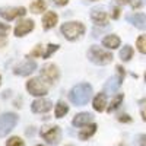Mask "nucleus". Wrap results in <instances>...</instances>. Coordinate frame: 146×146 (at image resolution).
Returning <instances> with one entry per match:
<instances>
[{"label": "nucleus", "instance_id": "423d86ee", "mask_svg": "<svg viewBox=\"0 0 146 146\" xmlns=\"http://www.w3.org/2000/svg\"><path fill=\"white\" fill-rule=\"evenodd\" d=\"M18 123V115L15 113H6L0 117V137H5L6 135L13 130Z\"/></svg>", "mask_w": 146, "mask_h": 146}, {"label": "nucleus", "instance_id": "c9c22d12", "mask_svg": "<svg viewBox=\"0 0 146 146\" xmlns=\"http://www.w3.org/2000/svg\"><path fill=\"white\" fill-rule=\"evenodd\" d=\"M117 146H126V145H123V143H120V145H117Z\"/></svg>", "mask_w": 146, "mask_h": 146}, {"label": "nucleus", "instance_id": "f8f14e48", "mask_svg": "<svg viewBox=\"0 0 146 146\" xmlns=\"http://www.w3.org/2000/svg\"><path fill=\"white\" fill-rule=\"evenodd\" d=\"M34 29V21L32 19H22L21 22L16 23L15 28V35L16 36H23L28 32H31Z\"/></svg>", "mask_w": 146, "mask_h": 146}, {"label": "nucleus", "instance_id": "0eeeda50", "mask_svg": "<svg viewBox=\"0 0 146 146\" xmlns=\"http://www.w3.org/2000/svg\"><path fill=\"white\" fill-rule=\"evenodd\" d=\"M60 76L58 73V69L56 64H45L42 69H41V78L48 83V85H53Z\"/></svg>", "mask_w": 146, "mask_h": 146}, {"label": "nucleus", "instance_id": "39448f33", "mask_svg": "<svg viewBox=\"0 0 146 146\" xmlns=\"http://www.w3.org/2000/svg\"><path fill=\"white\" fill-rule=\"evenodd\" d=\"M40 135L47 143L57 145L62 139V130L58 126H44L40 130Z\"/></svg>", "mask_w": 146, "mask_h": 146}, {"label": "nucleus", "instance_id": "7ed1b4c3", "mask_svg": "<svg viewBox=\"0 0 146 146\" xmlns=\"http://www.w3.org/2000/svg\"><path fill=\"white\" fill-rule=\"evenodd\" d=\"M88 57H89V60L92 63L100 64V66H105V64H110L113 62V54L102 50V48H100V47H96V45L89 48Z\"/></svg>", "mask_w": 146, "mask_h": 146}, {"label": "nucleus", "instance_id": "473e14b6", "mask_svg": "<svg viewBox=\"0 0 146 146\" xmlns=\"http://www.w3.org/2000/svg\"><path fill=\"white\" fill-rule=\"evenodd\" d=\"M139 139H140V140H139L140 146H146V135H142V136H140Z\"/></svg>", "mask_w": 146, "mask_h": 146}, {"label": "nucleus", "instance_id": "72a5a7b5", "mask_svg": "<svg viewBox=\"0 0 146 146\" xmlns=\"http://www.w3.org/2000/svg\"><path fill=\"white\" fill-rule=\"evenodd\" d=\"M118 16H120V9L115 7V9H114V13H113V19H117Z\"/></svg>", "mask_w": 146, "mask_h": 146}, {"label": "nucleus", "instance_id": "2f4dec72", "mask_svg": "<svg viewBox=\"0 0 146 146\" xmlns=\"http://www.w3.org/2000/svg\"><path fill=\"white\" fill-rule=\"evenodd\" d=\"M53 2H54L57 6H64V5L69 3V0H53Z\"/></svg>", "mask_w": 146, "mask_h": 146}, {"label": "nucleus", "instance_id": "f03ea898", "mask_svg": "<svg viewBox=\"0 0 146 146\" xmlns=\"http://www.w3.org/2000/svg\"><path fill=\"white\" fill-rule=\"evenodd\" d=\"M62 34L69 41H75L85 34V27L80 22H66L62 25Z\"/></svg>", "mask_w": 146, "mask_h": 146}, {"label": "nucleus", "instance_id": "dca6fc26", "mask_svg": "<svg viewBox=\"0 0 146 146\" xmlns=\"http://www.w3.org/2000/svg\"><path fill=\"white\" fill-rule=\"evenodd\" d=\"M91 18L92 21L96 23V25H105L107 21H108V15L102 10H98V9H94L92 13H91Z\"/></svg>", "mask_w": 146, "mask_h": 146}, {"label": "nucleus", "instance_id": "a211bd4d", "mask_svg": "<svg viewBox=\"0 0 146 146\" xmlns=\"http://www.w3.org/2000/svg\"><path fill=\"white\" fill-rule=\"evenodd\" d=\"M102 45L110 48V50H115V48L120 47V38L117 35H107L102 40Z\"/></svg>", "mask_w": 146, "mask_h": 146}, {"label": "nucleus", "instance_id": "5701e85b", "mask_svg": "<svg viewBox=\"0 0 146 146\" xmlns=\"http://www.w3.org/2000/svg\"><path fill=\"white\" fill-rule=\"evenodd\" d=\"M120 57H121V60H123V62H129V60L133 57V48H131L130 45L123 47V50L120 51Z\"/></svg>", "mask_w": 146, "mask_h": 146}, {"label": "nucleus", "instance_id": "f257e3e1", "mask_svg": "<svg viewBox=\"0 0 146 146\" xmlns=\"http://www.w3.org/2000/svg\"><path fill=\"white\" fill-rule=\"evenodd\" d=\"M92 96V86L89 83H79L69 94V100L78 107L86 105Z\"/></svg>", "mask_w": 146, "mask_h": 146}, {"label": "nucleus", "instance_id": "a878e982", "mask_svg": "<svg viewBox=\"0 0 146 146\" xmlns=\"http://www.w3.org/2000/svg\"><path fill=\"white\" fill-rule=\"evenodd\" d=\"M57 50H58V45H57V44H50V45H47V51L44 53L42 57H44V58H48V57H50L54 51H57Z\"/></svg>", "mask_w": 146, "mask_h": 146}, {"label": "nucleus", "instance_id": "b1692460", "mask_svg": "<svg viewBox=\"0 0 146 146\" xmlns=\"http://www.w3.org/2000/svg\"><path fill=\"white\" fill-rule=\"evenodd\" d=\"M136 47H137V50L143 54H146V35H140L137 41H136Z\"/></svg>", "mask_w": 146, "mask_h": 146}, {"label": "nucleus", "instance_id": "2eb2a0df", "mask_svg": "<svg viewBox=\"0 0 146 146\" xmlns=\"http://www.w3.org/2000/svg\"><path fill=\"white\" fill-rule=\"evenodd\" d=\"M57 21H58L57 13H54V12H47V13L44 15V18H42V27H44V29L48 31V29L54 28Z\"/></svg>", "mask_w": 146, "mask_h": 146}, {"label": "nucleus", "instance_id": "aec40b11", "mask_svg": "<svg viewBox=\"0 0 146 146\" xmlns=\"http://www.w3.org/2000/svg\"><path fill=\"white\" fill-rule=\"evenodd\" d=\"M67 113H69V105H67L66 102L60 101V102L56 104V108H54V115H56V118H62V117H64Z\"/></svg>", "mask_w": 146, "mask_h": 146}, {"label": "nucleus", "instance_id": "9d476101", "mask_svg": "<svg viewBox=\"0 0 146 146\" xmlns=\"http://www.w3.org/2000/svg\"><path fill=\"white\" fill-rule=\"evenodd\" d=\"M51 108H53V102L48 101V100H44V98H38L31 104V110L34 113H38V114L48 113Z\"/></svg>", "mask_w": 146, "mask_h": 146}, {"label": "nucleus", "instance_id": "cd10ccee", "mask_svg": "<svg viewBox=\"0 0 146 146\" xmlns=\"http://www.w3.org/2000/svg\"><path fill=\"white\" fill-rule=\"evenodd\" d=\"M140 114H142V118L146 121V98L140 101Z\"/></svg>", "mask_w": 146, "mask_h": 146}, {"label": "nucleus", "instance_id": "58836bf2", "mask_svg": "<svg viewBox=\"0 0 146 146\" xmlns=\"http://www.w3.org/2000/svg\"><path fill=\"white\" fill-rule=\"evenodd\" d=\"M36 146H44V145H36Z\"/></svg>", "mask_w": 146, "mask_h": 146}, {"label": "nucleus", "instance_id": "4c0bfd02", "mask_svg": "<svg viewBox=\"0 0 146 146\" xmlns=\"http://www.w3.org/2000/svg\"><path fill=\"white\" fill-rule=\"evenodd\" d=\"M0 85H2V78H0Z\"/></svg>", "mask_w": 146, "mask_h": 146}, {"label": "nucleus", "instance_id": "412c9836", "mask_svg": "<svg viewBox=\"0 0 146 146\" xmlns=\"http://www.w3.org/2000/svg\"><path fill=\"white\" fill-rule=\"evenodd\" d=\"M47 9V3L45 0H34L31 5V12L32 13H41Z\"/></svg>", "mask_w": 146, "mask_h": 146}, {"label": "nucleus", "instance_id": "c85d7f7f", "mask_svg": "<svg viewBox=\"0 0 146 146\" xmlns=\"http://www.w3.org/2000/svg\"><path fill=\"white\" fill-rule=\"evenodd\" d=\"M9 29H10V27L7 23H0V34H7Z\"/></svg>", "mask_w": 146, "mask_h": 146}, {"label": "nucleus", "instance_id": "6e6552de", "mask_svg": "<svg viewBox=\"0 0 146 146\" xmlns=\"http://www.w3.org/2000/svg\"><path fill=\"white\" fill-rule=\"evenodd\" d=\"M117 72H118V75L114 76V78H111L105 83V92H114V91H117L120 88L121 82H123V79H124L126 72H124V69L121 67V66H117Z\"/></svg>", "mask_w": 146, "mask_h": 146}, {"label": "nucleus", "instance_id": "ea45409f", "mask_svg": "<svg viewBox=\"0 0 146 146\" xmlns=\"http://www.w3.org/2000/svg\"><path fill=\"white\" fill-rule=\"evenodd\" d=\"M145 79H146V73H145Z\"/></svg>", "mask_w": 146, "mask_h": 146}, {"label": "nucleus", "instance_id": "f3484780", "mask_svg": "<svg viewBox=\"0 0 146 146\" xmlns=\"http://www.w3.org/2000/svg\"><path fill=\"white\" fill-rule=\"evenodd\" d=\"M96 131V124L95 123H91L88 126H85L80 131H79V139L80 140H88L89 137H92Z\"/></svg>", "mask_w": 146, "mask_h": 146}, {"label": "nucleus", "instance_id": "f704fd0d", "mask_svg": "<svg viewBox=\"0 0 146 146\" xmlns=\"http://www.w3.org/2000/svg\"><path fill=\"white\" fill-rule=\"evenodd\" d=\"M118 2H120V3H123V5H126V3L130 2V0H118Z\"/></svg>", "mask_w": 146, "mask_h": 146}, {"label": "nucleus", "instance_id": "6ab92c4d", "mask_svg": "<svg viewBox=\"0 0 146 146\" xmlns=\"http://www.w3.org/2000/svg\"><path fill=\"white\" fill-rule=\"evenodd\" d=\"M94 110L95 111H98V113H101V111H104L105 110V105H107V98H105V94H98L94 98Z\"/></svg>", "mask_w": 146, "mask_h": 146}, {"label": "nucleus", "instance_id": "9b49d317", "mask_svg": "<svg viewBox=\"0 0 146 146\" xmlns=\"http://www.w3.org/2000/svg\"><path fill=\"white\" fill-rule=\"evenodd\" d=\"M36 69V63L32 62V60H27V62H23L21 64H18L13 70L15 75H19V76H28L31 73Z\"/></svg>", "mask_w": 146, "mask_h": 146}, {"label": "nucleus", "instance_id": "bb28decb", "mask_svg": "<svg viewBox=\"0 0 146 146\" xmlns=\"http://www.w3.org/2000/svg\"><path fill=\"white\" fill-rule=\"evenodd\" d=\"M29 56H31V57H41V56H44V53H42V45H36L34 50L31 51Z\"/></svg>", "mask_w": 146, "mask_h": 146}, {"label": "nucleus", "instance_id": "ddd939ff", "mask_svg": "<svg viewBox=\"0 0 146 146\" xmlns=\"http://www.w3.org/2000/svg\"><path fill=\"white\" fill-rule=\"evenodd\" d=\"M92 121H94L92 114H89V113H79V114H76L75 117H73L72 124L76 126V127H85V126L91 124Z\"/></svg>", "mask_w": 146, "mask_h": 146}, {"label": "nucleus", "instance_id": "7c9ffc66", "mask_svg": "<svg viewBox=\"0 0 146 146\" xmlns=\"http://www.w3.org/2000/svg\"><path fill=\"white\" fill-rule=\"evenodd\" d=\"M6 44H7V40H6V34H0V48H3Z\"/></svg>", "mask_w": 146, "mask_h": 146}, {"label": "nucleus", "instance_id": "393cba45", "mask_svg": "<svg viewBox=\"0 0 146 146\" xmlns=\"http://www.w3.org/2000/svg\"><path fill=\"white\" fill-rule=\"evenodd\" d=\"M6 146H25V142L18 136H13L6 142Z\"/></svg>", "mask_w": 146, "mask_h": 146}, {"label": "nucleus", "instance_id": "c756f323", "mask_svg": "<svg viewBox=\"0 0 146 146\" xmlns=\"http://www.w3.org/2000/svg\"><path fill=\"white\" fill-rule=\"evenodd\" d=\"M118 121H121V123H130L131 118H130L127 114H123V115H120V117H118Z\"/></svg>", "mask_w": 146, "mask_h": 146}, {"label": "nucleus", "instance_id": "4468645a", "mask_svg": "<svg viewBox=\"0 0 146 146\" xmlns=\"http://www.w3.org/2000/svg\"><path fill=\"white\" fill-rule=\"evenodd\" d=\"M127 21L139 29H146V16L143 13H133L127 16Z\"/></svg>", "mask_w": 146, "mask_h": 146}, {"label": "nucleus", "instance_id": "e433bc0d", "mask_svg": "<svg viewBox=\"0 0 146 146\" xmlns=\"http://www.w3.org/2000/svg\"><path fill=\"white\" fill-rule=\"evenodd\" d=\"M66 146H75V145H66Z\"/></svg>", "mask_w": 146, "mask_h": 146}, {"label": "nucleus", "instance_id": "1a4fd4ad", "mask_svg": "<svg viewBox=\"0 0 146 146\" xmlns=\"http://www.w3.org/2000/svg\"><path fill=\"white\" fill-rule=\"evenodd\" d=\"M27 13V9L25 7H2L0 9V16L6 21H13L16 19L18 16H23Z\"/></svg>", "mask_w": 146, "mask_h": 146}, {"label": "nucleus", "instance_id": "20e7f679", "mask_svg": "<svg viewBox=\"0 0 146 146\" xmlns=\"http://www.w3.org/2000/svg\"><path fill=\"white\" fill-rule=\"evenodd\" d=\"M27 91L34 96L42 98V96L47 95V92H48V83L42 78H32L27 82Z\"/></svg>", "mask_w": 146, "mask_h": 146}, {"label": "nucleus", "instance_id": "4be33fe9", "mask_svg": "<svg viewBox=\"0 0 146 146\" xmlns=\"http://www.w3.org/2000/svg\"><path fill=\"white\" fill-rule=\"evenodd\" d=\"M123 98H124V95H123V94H117L114 98L111 100L110 105L107 107V111H108V113H111V111H114V110H117L118 105L121 104V101H123Z\"/></svg>", "mask_w": 146, "mask_h": 146}]
</instances>
